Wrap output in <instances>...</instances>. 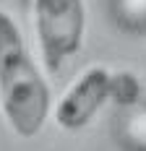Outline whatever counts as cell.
Returning a JSON list of instances; mask_svg holds the SVG:
<instances>
[{
  "label": "cell",
  "instance_id": "7a4b0ae2",
  "mask_svg": "<svg viewBox=\"0 0 146 151\" xmlns=\"http://www.w3.org/2000/svg\"><path fill=\"white\" fill-rule=\"evenodd\" d=\"M34 24L44 65L58 73L81 50L86 29L84 0H34Z\"/></svg>",
  "mask_w": 146,
  "mask_h": 151
},
{
  "label": "cell",
  "instance_id": "277c9868",
  "mask_svg": "<svg viewBox=\"0 0 146 151\" xmlns=\"http://www.w3.org/2000/svg\"><path fill=\"white\" fill-rule=\"evenodd\" d=\"M123 138L125 143L136 151H146V112L131 115L123 125Z\"/></svg>",
  "mask_w": 146,
  "mask_h": 151
},
{
  "label": "cell",
  "instance_id": "5b68a950",
  "mask_svg": "<svg viewBox=\"0 0 146 151\" xmlns=\"http://www.w3.org/2000/svg\"><path fill=\"white\" fill-rule=\"evenodd\" d=\"M112 94L120 96L123 102H131L133 96L138 94V83L128 73H117V76H112Z\"/></svg>",
  "mask_w": 146,
  "mask_h": 151
},
{
  "label": "cell",
  "instance_id": "6da1fadb",
  "mask_svg": "<svg viewBox=\"0 0 146 151\" xmlns=\"http://www.w3.org/2000/svg\"><path fill=\"white\" fill-rule=\"evenodd\" d=\"M0 112L18 138H34L50 112V86L5 11H0Z\"/></svg>",
  "mask_w": 146,
  "mask_h": 151
},
{
  "label": "cell",
  "instance_id": "3957f363",
  "mask_svg": "<svg viewBox=\"0 0 146 151\" xmlns=\"http://www.w3.org/2000/svg\"><path fill=\"white\" fill-rule=\"evenodd\" d=\"M112 96V73L94 65L73 81L65 96L55 107V120L65 130H78L91 122V117L102 109V104Z\"/></svg>",
  "mask_w": 146,
  "mask_h": 151
}]
</instances>
